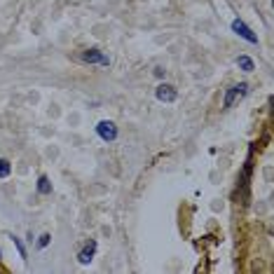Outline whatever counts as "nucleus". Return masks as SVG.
I'll use <instances>...</instances> for the list:
<instances>
[{
	"label": "nucleus",
	"instance_id": "1",
	"mask_svg": "<svg viewBox=\"0 0 274 274\" xmlns=\"http://www.w3.org/2000/svg\"><path fill=\"white\" fill-rule=\"evenodd\" d=\"M246 91H249V84H246V82H239V84H235V87H230V89L225 91V99H223V108H232V103H235L237 99H242Z\"/></svg>",
	"mask_w": 274,
	"mask_h": 274
},
{
	"label": "nucleus",
	"instance_id": "2",
	"mask_svg": "<svg viewBox=\"0 0 274 274\" xmlns=\"http://www.w3.org/2000/svg\"><path fill=\"white\" fill-rule=\"evenodd\" d=\"M232 30H235L237 35H242L246 42H251V45H258V35H256V33H253V30L249 28V26H246L242 19H235V21H232Z\"/></svg>",
	"mask_w": 274,
	"mask_h": 274
},
{
	"label": "nucleus",
	"instance_id": "3",
	"mask_svg": "<svg viewBox=\"0 0 274 274\" xmlns=\"http://www.w3.org/2000/svg\"><path fill=\"white\" fill-rule=\"evenodd\" d=\"M96 131H99L101 141H106V143H113L115 138H117V127H115L113 122H99V127H96Z\"/></svg>",
	"mask_w": 274,
	"mask_h": 274
},
{
	"label": "nucleus",
	"instance_id": "4",
	"mask_svg": "<svg viewBox=\"0 0 274 274\" xmlns=\"http://www.w3.org/2000/svg\"><path fill=\"white\" fill-rule=\"evenodd\" d=\"M82 61H87V63H99V66H108V63H110V59H108L103 52H99V49H87V52H82Z\"/></svg>",
	"mask_w": 274,
	"mask_h": 274
},
{
	"label": "nucleus",
	"instance_id": "5",
	"mask_svg": "<svg viewBox=\"0 0 274 274\" xmlns=\"http://www.w3.org/2000/svg\"><path fill=\"white\" fill-rule=\"evenodd\" d=\"M155 96H157L160 101H164V103H171V101H176L178 94H176V89L171 87V84H160V87L155 89Z\"/></svg>",
	"mask_w": 274,
	"mask_h": 274
},
{
	"label": "nucleus",
	"instance_id": "6",
	"mask_svg": "<svg viewBox=\"0 0 274 274\" xmlns=\"http://www.w3.org/2000/svg\"><path fill=\"white\" fill-rule=\"evenodd\" d=\"M94 253H96V239H89V242L84 244V249H82V251H80L77 260H80L82 265H87V263H91V258H94Z\"/></svg>",
	"mask_w": 274,
	"mask_h": 274
},
{
	"label": "nucleus",
	"instance_id": "7",
	"mask_svg": "<svg viewBox=\"0 0 274 274\" xmlns=\"http://www.w3.org/2000/svg\"><path fill=\"white\" fill-rule=\"evenodd\" d=\"M38 192H40V195H49V192H52V183L47 181L45 176H40V181H38Z\"/></svg>",
	"mask_w": 274,
	"mask_h": 274
},
{
	"label": "nucleus",
	"instance_id": "8",
	"mask_svg": "<svg viewBox=\"0 0 274 274\" xmlns=\"http://www.w3.org/2000/svg\"><path fill=\"white\" fill-rule=\"evenodd\" d=\"M237 63H239V68L246 70V73H251V70L256 68V66H253V61L249 59V56H239V59H237Z\"/></svg>",
	"mask_w": 274,
	"mask_h": 274
},
{
	"label": "nucleus",
	"instance_id": "9",
	"mask_svg": "<svg viewBox=\"0 0 274 274\" xmlns=\"http://www.w3.org/2000/svg\"><path fill=\"white\" fill-rule=\"evenodd\" d=\"M9 171H12L9 162H7V160H0V178H7Z\"/></svg>",
	"mask_w": 274,
	"mask_h": 274
},
{
	"label": "nucleus",
	"instance_id": "10",
	"mask_svg": "<svg viewBox=\"0 0 274 274\" xmlns=\"http://www.w3.org/2000/svg\"><path fill=\"white\" fill-rule=\"evenodd\" d=\"M14 244H16V249H19V256H21V258H26V251H23V244L19 242L16 237H14Z\"/></svg>",
	"mask_w": 274,
	"mask_h": 274
},
{
	"label": "nucleus",
	"instance_id": "11",
	"mask_svg": "<svg viewBox=\"0 0 274 274\" xmlns=\"http://www.w3.org/2000/svg\"><path fill=\"white\" fill-rule=\"evenodd\" d=\"M47 244H49V235H42L40 237V249H45Z\"/></svg>",
	"mask_w": 274,
	"mask_h": 274
}]
</instances>
